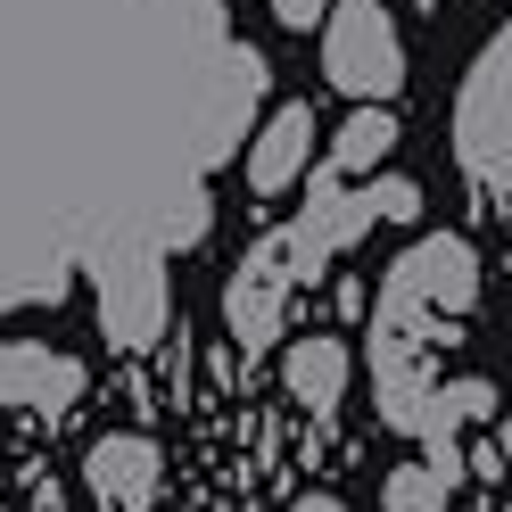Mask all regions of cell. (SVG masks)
<instances>
[{
	"label": "cell",
	"instance_id": "8992f818",
	"mask_svg": "<svg viewBox=\"0 0 512 512\" xmlns=\"http://www.w3.org/2000/svg\"><path fill=\"white\" fill-rule=\"evenodd\" d=\"M83 397V364L42 339H0V413H67Z\"/></svg>",
	"mask_w": 512,
	"mask_h": 512
},
{
	"label": "cell",
	"instance_id": "3957f363",
	"mask_svg": "<svg viewBox=\"0 0 512 512\" xmlns=\"http://www.w3.org/2000/svg\"><path fill=\"white\" fill-rule=\"evenodd\" d=\"M323 75L356 108H389L405 91V42H397V17L380 9V0H331V17H323Z\"/></svg>",
	"mask_w": 512,
	"mask_h": 512
},
{
	"label": "cell",
	"instance_id": "2e32d148",
	"mask_svg": "<svg viewBox=\"0 0 512 512\" xmlns=\"http://www.w3.org/2000/svg\"><path fill=\"white\" fill-rule=\"evenodd\" d=\"M496 446H504V479H512V413L496 422Z\"/></svg>",
	"mask_w": 512,
	"mask_h": 512
},
{
	"label": "cell",
	"instance_id": "9a60e30c",
	"mask_svg": "<svg viewBox=\"0 0 512 512\" xmlns=\"http://www.w3.org/2000/svg\"><path fill=\"white\" fill-rule=\"evenodd\" d=\"M290 512H347V504H339V496H298Z\"/></svg>",
	"mask_w": 512,
	"mask_h": 512
},
{
	"label": "cell",
	"instance_id": "9c48e42d",
	"mask_svg": "<svg viewBox=\"0 0 512 512\" xmlns=\"http://www.w3.org/2000/svg\"><path fill=\"white\" fill-rule=\"evenodd\" d=\"M347 372H356L347 339H323V331H306V339H290V356H281V389H290L306 413H331V405L347 397Z\"/></svg>",
	"mask_w": 512,
	"mask_h": 512
},
{
	"label": "cell",
	"instance_id": "52a82bcc",
	"mask_svg": "<svg viewBox=\"0 0 512 512\" xmlns=\"http://www.w3.org/2000/svg\"><path fill=\"white\" fill-rule=\"evenodd\" d=\"M100 323H108L116 347H149L157 339V323H166V273H157L149 256L100 273Z\"/></svg>",
	"mask_w": 512,
	"mask_h": 512
},
{
	"label": "cell",
	"instance_id": "7a4b0ae2",
	"mask_svg": "<svg viewBox=\"0 0 512 512\" xmlns=\"http://www.w3.org/2000/svg\"><path fill=\"white\" fill-rule=\"evenodd\" d=\"M471 306H479V248L463 232L413 240L380 281V323H397L413 339H438V323H463Z\"/></svg>",
	"mask_w": 512,
	"mask_h": 512
},
{
	"label": "cell",
	"instance_id": "277c9868",
	"mask_svg": "<svg viewBox=\"0 0 512 512\" xmlns=\"http://www.w3.org/2000/svg\"><path fill=\"white\" fill-rule=\"evenodd\" d=\"M455 157L479 199H512V50H488L455 108Z\"/></svg>",
	"mask_w": 512,
	"mask_h": 512
},
{
	"label": "cell",
	"instance_id": "5bb4252c",
	"mask_svg": "<svg viewBox=\"0 0 512 512\" xmlns=\"http://www.w3.org/2000/svg\"><path fill=\"white\" fill-rule=\"evenodd\" d=\"M331 306H339V323H356V314H364V281H339Z\"/></svg>",
	"mask_w": 512,
	"mask_h": 512
},
{
	"label": "cell",
	"instance_id": "4fadbf2b",
	"mask_svg": "<svg viewBox=\"0 0 512 512\" xmlns=\"http://www.w3.org/2000/svg\"><path fill=\"white\" fill-rule=\"evenodd\" d=\"M273 17H281V25H323L331 0H273Z\"/></svg>",
	"mask_w": 512,
	"mask_h": 512
},
{
	"label": "cell",
	"instance_id": "7c38bea8",
	"mask_svg": "<svg viewBox=\"0 0 512 512\" xmlns=\"http://www.w3.org/2000/svg\"><path fill=\"white\" fill-rule=\"evenodd\" d=\"M372 207H380V223H413L422 215V190H413L405 174H389V182H372Z\"/></svg>",
	"mask_w": 512,
	"mask_h": 512
},
{
	"label": "cell",
	"instance_id": "6da1fadb",
	"mask_svg": "<svg viewBox=\"0 0 512 512\" xmlns=\"http://www.w3.org/2000/svg\"><path fill=\"white\" fill-rule=\"evenodd\" d=\"M372 223H380V207H372V190H364V199H323V207H306V223L273 232V240L232 273V290H223V314H232L240 347L281 339V306H290V290L314 281V273H323V256L347 248L356 232H372Z\"/></svg>",
	"mask_w": 512,
	"mask_h": 512
},
{
	"label": "cell",
	"instance_id": "30bf717a",
	"mask_svg": "<svg viewBox=\"0 0 512 512\" xmlns=\"http://www.w3.org/2000/svg\"><path fill=\"white\" fill-rule=\"evenodd\" d=\"M389 149H397V116L389 108H356L339 124V141H331V174H372Z\"/></svg>",
	"mask_w": 512,
	"mask_h": 512
},
{
	"label": "cell",
	"instance_id": "ba28073f",
	"mask_svg": "<svg viewBox=\"0 0 512 512\" xmlns=\"http://www.w3.org/2000/svg\"><path fill=\"white\" fill-rule=\"evenodd\" d=\"M306 157H314V108L306 100H281L265 116V133H256V149H248V190H256V199H281V190L306 174Z\"/></svg>",
	"mask_w": 512,
	"mask_h": 512
},
{
	"label": "cell",
	"instance_id": "8fae6325",
	"mask_svg": "<svg viewBox=\"0 0 512 512\" xmlns=\"http://www.w3.org/2000/svg\"><path fill=\"white\" fill-rule=\"evenodd\" d=\"M446 496H455V471H438L430 455L397 463L389 488H380V504H389V512H446Z\"/></svg>",
	"mask_w": 512,
	"mask_h": 512
},
{
	"label": "cell",
	"instance_id": "5b68a950",
	"mask_svg": "<svg viewBox=\"0 0 512 512\" xmlns=\"http://www.w3.org/2000/svg\"><path fill=\"white\" fill-rule=\"evenodd\" d=\"M83 479H91V496L108 512H149L157 488H166V455H157V438H141V430H108L83 455Z\"/></svg>",
	"mask_w": 512,
	"mask_h": 512
}]
</instances>
